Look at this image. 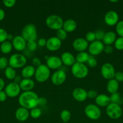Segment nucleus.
Returning <instances> with one entry per match:
<instances>
[{
    "mask_svg": "<svg viewBox=\"0 0 123 123\" xmlns=\"http://www.w3.org/2000/svg\"><path fill=\"white\" fill-rule=\"evenodd\" d=\"M39 97L37 93L32 91H24L18 97V103L20 107L31 110L38 106Z\"/></svg>",
    "mask_w": 123,
    "mask_h": 123,
    "instance_id": "1",
    "label": "nucleus"
},
{
    "mask_svg": "<svg viewBox=\"0 0 123 123\" xmlns=\"http://www.w3.org/2000/svg\"><path fill=\"white\" fill-rule=\"evenodd\" d=\"M50 76V69L46 64H42L41 66L36 67L34 76L36 81L39 83H43L47 81Z\"/></svg>",
    "mask_w": 123,
    "mask_h": 123,
    "instance_id": "2",
    "label": "nucleus"
},
{
    "mask_svg": "<svg viewBox=\"0 0 123 123\" xmlns=\"http://www.w3.org/2000/svg\"><path fill=\"white\" fill-rule=\"evenodd\" d=\"M21 36L27 41H36L37 38V30L36 26L33 24H28L23 28Z\"/></svg>",
    "mask_w": 123,
    "mask_h": 123,
    "instance_id": "3",
    "label": "nucleus"
},
{
    "mask_svg": "<svg viewBox=\"0 0 123 123\" xmlns=\"http://www.w3.org/2000/svg\"><path fill=\"white\" fill-rule=\"evenodd\" d=\"M63 22L62 18L57 14H51L45 20L46 25L51 30L55 31L62 28Z\"/></svg>",
    "mask_w": 123,
    "mask_h": 123,
    "instance_id": "4",
    "label": "nucleus"
},
{
    "mask_svg": "<svg viewBox=\"0 0 123 123\" xmlns=\"http://www.w3.org/2000/svg\"><path fill=\"white\" fill-rule=\"evenodd\" d=\"M27 64V58L23 54H14L8 59V66L14 68H20L25 67Z\"/></svg>",
    "mask_w": 123,
    "mask_h": 123,
    "instance_id": "5",
    "label": "nucleus"
},
{
    "mask_svg": "<svg viewBox=\"0 0 123 123\" xmlns=\"http://www.w3.org/2000/svg\"><path fill=\"white\" fill-rule=\"evenodd\" d=\"M71 73L75 78L77 79H83L88 76L89 69L85 64L75 62L71 66Z\"/></svg>",
    "mask_w": 123,
    "mask_h": 123,
    "instance_id": "6",
    "label": "nucleus"
},
{
    "mask_svg": "<svg viewBox=\"0 0 123 123\" xmlns=\"http://www.w3.org/2000/svg\"><path fill=\"white\" fill-rule=\"evenodd\" d=\"M84 112L86 116L92 120H98L101 116V109L95 104L91 103L86 106Z\"/></svg>",
    "mask_w": 123,
    "mask_h": 123,
    "instance_id": "7",
    "label": "nucleus"
},
{
    "mask_svg": "<svg viewBox=\"0 0 123 123\" xmlns=\"http://www.w3.org/2000/svg\"><path fill=\"white\" fill-rule=\"evenodd\" d=\"M106 114L111 119L116 120L123 115V109L119 105L110 103L106 109Z\"/></svg>",
    "mask_w": 123,
    "mask_h": 123,
    "instance_id": "8",
    "label": "nucleus"
},
{
    "mask_svg": "<svg viewBox=\"0 0 123 123\" xmlns=\"http://www.w3.org/2000/svg\"><path fill=\"white\" fill-rule=\"evenodd\" d=\"M105 45L102 43V41L95 40L89 44L88 46V52L90 55L92 56H96L101 54L104 52V48Z\"/></svg>",
    "mask_w": 123,
    "mask_h": 123,
    "instance_id": "9",
    "label": "nucleus"
},
{
    "mask_svg": "<svg viewBox=\"0 0 123 123\" xmlns=\"http://www.w3.org/2000/svg\"><path fill=\"white\" fill-rule=\"evenodd\" d=\"M115 73V69L112 64L106 62L101 66V74L104 79L108 80L113 79Z\"/></svg>",
    "mask_w": 123,
    "mask_h": 123,
    "instance_id": "10",
    "label": "nucleus"
},
{
    "mask_svg": "<svg viewBox=\"0 0 123 123\" xmlns=\"http://www.w3.org/2000/svg\"><path fill=\"white\" fill-rule=\"evenodd\" d=\"M66 80V73L63 70H57L52 74L51 76V80L54 85H62Z\"/></svg>",
    "mask_w": 123,
    "mask_h": 123,
    "instance_id": "11",
    "label": "nucleus"
},
{
    "mask_svg": "<svg viewBox=\"0 0 123 123\" xmlns=\"http://www.w3.org/2000/svg\"><path fill=\"white\" fill-rule=\"evenodd\" d=\"M20 88L19 84L14 83V82H10L7 85L5 88V92L7 94V97L10 98H14L20 95Z\"/></svg>",
    "mask_w": 123,
    "mask_h": 123,
    "instance_id": "12",
    "label": "nucleus"
},
{
    "mask_svg": "<svg viewBox=\"0 0 123 123\" xmlns=\"http://www.w3.org/2000/svg\"><path fill=\"white\" fill-rule=\"evenodd\" d=\"M119 17L118 13L114 10H110L106 13L104 16L105 24L110 26H116L119 22Z\"/></svg>",
    "mask_w": 123,
    "mask_h": 123,
    "instance_id": "13",
    "label": "nucleus"
},
{
    "mask_svg": "<svg viewBox=\"0 0 123 123\" xmlns=\"http://www.w3.org/2000/svg\"><path fill=\"white\" fill-rule=\"evenodd\" d=\"M62 44V41L59 40L56 36H53L47 40V44L45 46L49 51L54 52L59 50L61 48Z\"/></svg>",
    "mask_w": 123,
    "mask_h": 123,
    "instance_id": "14",
    "label": "nucleus"
},
{
    "mask_svg": "<svg viewBox=\"0 0 123 123\" xmlns=\"http://www.w3.org/2000/svg\"><path fill=\"white\" fill-rule=\"evenodd\" d=\"M62 64L60 57L55 55L49 56L46 60V65L50 70H59Z\"/></svg>",
    "mask_w": 123,
    "mask_h": 123,
    "instance_id": "15",
    "label": "nucleus"
},
{
    "mask_svg": "<svg viewBox=\"0 0 123 123\" xmlns=\"http://www.w3.org/2000/svg\"><path fill=\"white\" fill-rule=\"evenodd\" d=\"M88 46H89V43L86 40L85 38L82 37L76 38L72 43L73 48L74 50L78 52H84L86 49H88Z\"/></svg>",
    "mask_w": 123,
    "mask_h": 123,
    "instance_id": "16",
    "label": "nucleus"
},
{
    "mask_svg": "<svg viewBox=\"0 0 123 123\" xmlns=\"http://www.w3.org/2000/svg\"><path fill=\"white\" fill-rule=\"evenodd\" d=\"M27 41L21 36H16L14 37L12 42L13 48L19 52L25 50L27 47Z\"/></svg>",
    "mask_w": 123,
    "mask_h": 123,
    "instance_id": "17",
    "label": "nucleus"
},
{
    "mask_svg": "<svg viewBox=\"0 0 123 123\" xmlns=\"http://www.w3.org/2000/svg\"><path fill=\"white\" fill-rule=\"evenodd\" d=\"M72 95L76 101L79 102H84L88 98V91L82 88H75L72 91Z\"/></svg>",
    "mask_w": 123,
    "mask_h": 123,
    "instance_id": "18",
    "label": "nucleus"
},
{
    "mask_svg": "<svg viewBox=\"0 0 123 123\" xmlns=\"http://www.w3.org/2000/svg\"><path fill=\"white\" fill-rule=\"evenodd\" d=\"M30 117V111L28 109L23 107H19L15 112V117L19 121L24 122L27 121Z\"/></svg>",
    "mask_w": 123,
    "mask_h": 123,
    "instance_id": "19",
    "label": "nucleus"
},
{
    "mask_svg": "<svg viewBox=\"0 0 123 123\" xmlns=\"http://www.w3.org/2000/svg\"><path fill=\"white\" fill-rule=\"evenodd\" d=\"M60 59L62 63L66 66H73L76 62L75 57L69 52H65L63 53L60 56Z\"/></svg>",
    "mask_w": 123,
    "mask_h": 123,
    "instance_id": "20",
    "label": "nucleus"
},
{
    "mask_svg": "<svg viewBox=\"0 0 123 123\" xmlns=\"http://www.w3.org/2000/svg\"><path fill=\"white\" fill-rule=\"evenodd\" d=\"M95 100V105L98 107H107L108 105L110 103V97L105 94H98Z\"/></svg>",
    "mask_w": 123,
    "mask_h": 123,
    "instance_id": "21",
    "label": "nucleus"
},
{
    "mask_svg": "<svg viewBox=\"0 0 123 123\" xmlns=\"http://www.w3.org/2000/svg\"><path fill=\"white\" fill-rule=\"evenodd\" d=\"M20 90L23 91H32L35 85L34 80L31 79H24L23 78L22 81L19 84Z\"/></svg>",
    "mask_w": 123,
    "mask_h": 123,
    "instance_id": "22",
    "label": "nucleus"
},
{
    "mask_svg": "<svg viewBox=\"0 0 123 123\" xmlns=\"http://www.w3.org/2000/svg\"><path fill=\"white\" fill-rule=\"evenodd\" d=\"M36 68L33 65H28L23 67L21 70V76L24 79H31L34 76Z\"/></svg>",
    "mask_w": 123,
    "mask_h": 123,
    "instance_id": "23",
    "label": "nucleus"
},
{
    "mask_svg": "<svg viewBox=\"0 0 123 123\" xmlns=\"http://www.w3.org/2000/svg\"><path fill=\"white\" fill-rule=\"evenodd\" d=\"M116 38V34L115 32L112 31H107L105 32L102 42L104 45H112V44H114Z\"/></svg>",
    "mask_w": 123,
    "mask_h": 123,
    "instance_id": "24",
    "label": "nucleus"
},
{
    "mask_svg": "<svg viewBox=\"0 0 123 123\" xmlns=\"http://www.w3.org/2000/svg\"><path fill=\"white\" fill-rule=\"evenodd\" d=\"M77 26V22L74 19H68L64 21L62 28L66 32H72L76 30Z\"/></svg>",
    "mask_w": 123,
    "mask_h": 123,
    "instance_id": "25",
    "label": "nucleus"
},
{
    "mask_svg": "<svg viewBox=\"0 0 123 123\" xmlns=\"http://www.w3.org/2000/svg\"><path fill=\"white\" fill-rule=\"evenodd\" d=\"M119 82H117L115 79L113 78V79H110L108 81L107 84V86H106V88H107V91H108L109 93H110V94L113 93H115V92H118V90H119Z\"/></svg>",
    "mask_w": 123,
    "mask_h": 123,
    "instance_id": "26",
    "label": "nucleus"
},
{
    "mask_svg": "<svg viewBox=\"0 0 123 123\" xmlns=\"http://www.w3.org/2000/svg\"><path fill=\"white\" fill-rule=\"evenodd\" d=\"M13 45L10 41L6 40L1 43L0 46V50L1 52L4 54H8L12 52L13 49Z\"/></svg>",
    "mask_w": 123,
    "mask_h": 123,
    "instance_id": "27",
    "label": "nucleus"
},
{
    "mask_svg": "<svg viewBox=\"0 0 123 123\" xmlns=\"http://www.w3.org/2000/svg\"><path fill=\"white\" fill-rule=\"evenodd\" d=\"M89 56H90V55L86 51L78 52L77 55H76V62H79V63L85 64L86 62H88Z\"/></svg>",
    "mask_w": 123,
    "mask_h": 123,
    "instance_id": "28",
    "label": "nucleus"
},
{
    "mask_svg": "<svg viewBox=\"0 0 123 123\" xmlns=\"http://www.w3.org/2000/svg\"><path fill=\"white\" fill-rule=\"evenodd\" d=\"M5 76L6 78L9 80H13L14 78L16 77V72L14 68H12V67L8 66L7 68L5 69Z\"/></svg>",
    "mask_w": 123,
    "mask_h": 123,
    "instance_id": "29",
    "label": "nucleus"
},
{
    "mask_svg": "<svg viewBox=\"0 0 123 123\" xmlns=\"http://www.w3.org/2000/svg\"><path fill=\"white\" fill-rule=\"evenodd\" d=\"M60 117L62 121L65 123H68L69 122L71 118V112L67 109H64L60 112Z\"/></svg>",
    "mask_w": 123,
    "mask_h": 123,
    "instance_id": "30",
    "label": "nucleus"
},
{
    "mask_svg": "<svg viewBox=\"0 0 123 123\" xmlns=\"http://www.w3.org/2000/svg\"><path fill=\"white\" fill-rule=\"evenodd\" d=\"M110 103H115V104L119 105L121 103H123L121 96L120 94L118 93V92L112 94L110 95Z\"/></svg>",
    "mask_w": 123,
    "mask_h": 123,
    "instance_id": "31",
    "label": "nucleus"
},
{
    "mask_svg": "<svg viewBox=\"0 0 123 123\" xmlns=\"http://www.w3.org/2000/svg\"><path fill=\"white\" fill-rule=\"evenodd\" d=\"M42 113V112L41 109H40V108L36 107V108H33V109H32L31 110H30V116L32 118L37 119L39 118L41 116Z\"/></svg>",
    "mask_w": 123,
    "mask_h": 123,
    "instance_id": "32",
    "label": "nucleus"
},
{
    "mask_svg": "<svg viewBox=\"0 0 123 123\" xmlns=\"http://www.w3.org/2000/svg\"><path fill=\"white\" fill-rule=\"evenodd\" d=\"M56 37L61 41L65 40L68 37V32H66L63 28L56 31Z\"/></svg>",
    "mask_w": 123,
    "mask_h": 123,
    "instance_id": "33",
    "label": "nucleus"
},
{
    "mask_svg": "<svg viewBox=\"0 0 123 123\" xmlns=\"http://www.w3.org/2000/svg\"><path fill=\"white\" fill-rule=\"evenodd\" d=\"M114 46L118 50H123V37H119L116 38L114 43Z\"/></svg>",
    "mask_w": 123,
    "mask_h": 123,
    "instance_id": "34",
    "label": "nucleus"
},
{
    "mask_svg": "<svg viewBox=\"0 0 123 123\" xmlns=\"http://www.w3.org/2000/svg\"><path fill=\"white\" fill-rule=\"evenodd\" d=\"M37 43L36 41H30L27 43L26 48L30 52H34L37 49Z\"/></svg>",
    "mask_w": 123,
    "mask_h": 123,
    "instance_id": "35",
    "label": "nucleus"
},
{
    "mask_svg": "<svg viewBox=\"0 0 123 123\" xmlns=\"http://www.w3.org/2000/svg\"><path fill=\"white\" fill-rule=\"evenodd\" d=\"M116 32L121 37H123V20H120L116 25Z\"/></svg>",
    "mask_w": 123,
    "mask_h": 123,
    "instance_id": "36",
    "label": "nucleus"
},
{
    "mask_svg": "<svg viewBox=\"0 0 123 123\" xmlns=\"http://www.w3.org/2000/svg\"><path fill=\"white\" fill-rule=\"evenodd\" d=\"M85 39L88 43H89V42L92 43V42L96 40L95 32H93V31H89L88 32H87L85 36Z\"/></svg>",
    "mask_w": 123,
    "mask_h": 123,
    "instance_id": "37",
    "label": "nucleus"
},
{
    "mask_svg": "<svg viewBox=\"0 0 123 123\" xmlns=\"http://www.w3.org/2000/svg\"><path fill=\"white\" fill-rule=\"evenodd\" d=\"M8 66V60L5 56L0 58V69H6Z\"/></svg>",
    "mask_w": 123,
    "mask_h": 123,
    "instance_id": "38",
    "label": "nucleus"
},
{
    "mask_svg": "<svg viewBox=\"0 0 123 123\" xmlns=\"http://www.w3.org/2000/svg\"><path fill=\"white\" fill-rule=\"evenodd\" d=\"M8 33L4 28H0V43H2L7 40Z\"/></svg>",
    "mask_w": 123,
    "mask_h": 123,
    "instance_id": "39",
    "label": "nucleus"
},
{
    "mask_svg": "<svg viewBox=\"0 0 123 123\" xmlns=\"http://www.w3.org/2000/svg\"><path fill=\"white\" fill-rule=\"evenodd\" d=\"M87 64H88V65L90 67L94 68V67H95L97 66V61H96V60L94 56L90 55L89 60H88V62H87Z\"/></svg>",
    "mask_w": 123,
    "mask_h": 123,
    "instance_id": "40",
    "label": "nucleus"
},
{
    "mask_svg": "<svg viewBox=\"0 0 123 123\" xmlns=\"http://www.w3.org/2000/svg\"><path fill=\"white\" fill-rule=\"evenodd\" d=\"M95 37H96V40L98 41H102L103 39V37L104 36L105 32L103 30H96L95 32Z\"/></svg>",
    "mask_w": 123,
    "mask_h": 123,
    "instance_id": "41",
    "label": "nucleus"
},
{
    "mask_svg": "<svg viewBox=\"0 0 123 123\" xmlns=\"http://www.w3.org/2000/svg\"><path fill=\"white\" fill-rule=\"evenodd\" d=\"M114 79L118 82H123V72L118 71L115 73Z\"/></svg>",
    "mask_w": 123,
    "mask_h": 123,
    "instance_id": "42",
    "label": "nucleus"
},
{
    "mask_svg": "<svg viewBox=\"0 0 123 123\" xmlns=\"http://www.w3.org/2000/svg\"><path fill=\"white\" fill-rule=\"evenodd\" d=\"M16 2V0H4L3 1L4 5L7 8L13 7L15 5Z\"/></svg>",
    "mask_w": 123,
    "mask_h": 123,
    "instance_id": "43",
    "label": "nucleus"
},
{
    "mask_svg": "<svg viewBox=\"0 0 123 123\" xmlns=\"http://www.w3.org/2000/svg\"><path fill=\"white\" fill-rule=\"evenodd\" d=\"M98 96V93L95 90H90L88 91V98H95Z\"/></svg>",
    "mask_w": 123,
    "mask_h": 123,
    "instance_id": "44",
    "label": "nucleus"
},
{
    "mask_svg": "<svg viewBox=\"0 0 123 123\" xmlns=\"http://www.w3.org/2000/svg\"><path fill=\"white\" fill-rule=\"evenodd\" d=\"M32 64L33 66L36 67H39V66L42 64V63H41V60L38 57H34V58H33Z\"/></svg>",
    "mask_w": 123,
    "mask_h": 123,
    "instance_id": "45",
    "label": "nucleus"
},
{
    "mask_svg": "<svg viewBox=\"0 0 123 123\" xmlns=\"http://www.w3.org/2000/svg\"><path fill=\"white\" fill-rule=\"evenodd\" d=\"M104 52L107 54H111L113 52V48L111 45H105Z\"/></svg>",
    "mask_w": 123,
    "mask_h": 123,
    "instance_id": "46",
    "label": "nucleus"
},
{
    "mask_svg": "<svg viewBox=\"0 0 123 123\" xmlns=\"http://www.w3.org/2000/svg\"><path fill=\"white\" fill-rule=\"evenodd\" d=\"M7 98V96L4 91H0V102H4L6 100Z\"/></svg>",
    "mask_w": 123,
    "mask_h": 123,
    "instance_id": "47",
    "label": "nucleus"
},
{
    "mask_svg": "<svg viewBox=\"0 0 123 123\" xmlns=\"http://www.w3.org/2000/svg\"><path fill=\"white\" fill-rule=\"evenodd\" d=\"M47 44V40L45 38H41L37 42V45H39L41 47L45 46Z\"/></svg>",
    "mask_w": 123,
    "mask_h": 123,
    "instance_id": "48",
    "label": "nucleus"
},
{
    "mask_svg": "<svg viewBox=\"0 0 123 123\" xmlns=\"http://www.w3.org/2000/svg\"><path fill=\"white\" fill-rule=\"evenodd\" d=\"M47 104V100L45 97H39L38 105L45 106Z\"/></svg>",
    "mask_w": 123,
    "mask_h": 123,
    "instance_id": "49",
    "label": "nucleus"
},
{
    "mask_svg": "<svg viewBox=\"0 0 123 123\" xmlns=\"http://www.w3.org/2000/svg\"><path fill=\"white\" fill-rule=\"evenodd\" d=\"M22 77L21 76V75H16V77L14 78V79H13V80H14V83H16V84H20V82L22 81Z\"/></svg>",
    "mask_w": 123,
    "mask_h": 123,
    "instance_id": "50",
    "label": "nucleus"
},
{
    "mask_svg": "<svg viewBox=\"0 0 123 123\" xmlns=\"http://www.w3.org/2000/svg\"><path fill=\"white\" fill-rule=\"evenodd\" d=\"M5 16H6V13H5L4 10H2V8H0V22L2 21L4 19Z\"/></svg>",
    "mask_w": 123,
    "mask_h": 123,
    "instance_id": "51",
    "label": "nucleus"
},
{
    "mask_svg": "<svg viewBox=\"0 0 123 123\" xmlns=\"http://www.w3.org/2000/svg\"><path fill=\"white\" fill-rule=\"evenodd\" d=\"M5 86V82L4 80L2 79V78H0V91H2L3 88Z\"/></svg>",
    "mask_w": 123,
    "mask_h": 123,
    "instance_id": "52",
    "label": "nucleus"
},
{
    "mask_svg": "<svg viewBox=\"0 0 123 123\" xmlns=\"http://www.w3.org/2000/svg\"><path fill=\"white\" fill-rule=\"evenodd\" d=\"M13 38H14V37H13V36L12 34H8V36H7V40H8V41L12 40L13 39Z\"/></svg>",
    "mask_w": 123,
    "mask_h": 123,
    "instance_id": "53",
    "label": "nucleus"
},
{
    "mask_svg": "<svg viewBox=\"0 0 123 123\" xmlns=\"http://www.w3.org/2000/svg\"><path fill=\"white\" fill-rule=\"evenodd\" d=\"M110 2H113V3H115V2H118V0H110V1H109Z\"/></svg>",
    "mask_w": 123,
    "mask_h": 123,
    "instance_id": "54",
    "label": "nucleus"
},
{
    "mask_svg": "<svg viewBox=\"0 0 123 123\" xmlns=\"http://www.w3.org/2000/svg\"><path fill=\"white\" fill-rule=\"evenodd\" d=\"M122 102H123V97H122Z\"/></svg>",
    "mask_w": 123,
    "mask_h": 123,
    "instance_id": "55",
    "label": "nucleus"
},
{
    "mask_svg": "<svg viewBox=\"0 0 123 123\" xmlns=\"http://www.w3.org/2000/svg\"></svg>",
    "mask_w": 123,
    "mask_h": 123,
    "instance_id": "56",
    "label": "nucleus"
}]
</instances>
